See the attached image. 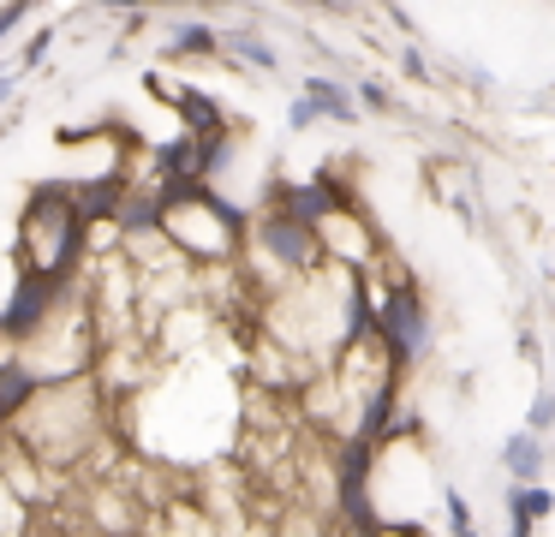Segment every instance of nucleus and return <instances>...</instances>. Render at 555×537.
I'll list each match as a JSON object with an SVG mask.
<instances>
[{"instance_id": "1a4fd4ad", "label": "nucleus", "mask_w": 555, "mask_h": 537, "mask_svg": "<svg viewBox=\"0 0 555 537\" xmlns=\"http://www.w3.org/2000/svg\"><path fill=\"white\" fill-rule=\"evenodd\" d=\"M228 54H233V60H245L251 72H269V78L281 72V54H275V48H269L257 30H251V24H233V30H216V60H228Z\"/></svg>"}, {"instance_id": "f03ea898", "label": "nucleus", "mask_w": 555, "mask_h": 537, "mask_svg": "<svg viewBox=\"0 0 555 537\" xmlns=\"http://www.w3.org/2000/svg\"><path fill=\"white\" fill-rule=\"evenodd\" d=\"M245 227H251V215L216 186H197L192 203L162 215V239L180 263H233L245 251Z\"/></svg>"}, {"instance_id": "bb28decb", "label": "nucleus", "mask_w": 555, "mask_h": 537, "mask_svg": "<svg viewBox=\"0 0 555 537\" xmlns=\"http://www.w3.org/2000/svg\"><path fill=\"white\" fill-rule=\"evenodd\" d=\"M454 537H478V525H460V532Z\"/></svg>"}, {"instance_id": "a211bd4d", "label": "nucleus", "mask_w": 555, "mask_h": 537, "mask_svg": "<svg viewBox=\"0 0 555 537\" xmlns=\"http://www.w3.org/2000/svg\"><path fill=\"white\" fill-rule=\"evenodd\" d=\"M526 430H531V436H550V430H555V394H550V388H538V394H531Z\"/></svg>"}, {"instance_id": "5701e85b", "label": "nucleus", "mask_w": 555, "mask_h": 537, "mask_svg": "<svg viewBox=\"0 0 555 537\" xmlns=\"http://www.w3.org/2000/svg\"><path fill=\"white\" fill-rule=\"evenodd\" d=\"M311 126H317L311 102H305V95H293V102H287V131H311Z\"/></svg>"}, {"instance_id": "393cba45", "label": "nucleus", "mask_w": 555, "mask_h": 537, "mask_svg": "<svg viewBox=\"0 0 555 537\" xmlns=\"http://www.w3.org/2000/svg\"><path fill=\"white\" fill-rule=\"evenodd\" d=\"M13 90H18V72H0V102H13Z\"/></svg>"}, {"instance_id": "4be33fe9", "label": "nucleus", "mask_w": 555, "mask_h": 537, "mask_svg": "<svg viewBox=\"0 0 555 537\" xmlns=\"http://www.w3.org/2000/svg\"><path fill=\"white\" fill-rule=\"evenodd\" d=\"M442 513H448V525H454V532H460V525H472V501L460 496V489H442Z\"/></svg>"}, {"instance_id": "ddd939ff", "label": "nucleus", "mask_w": 555, "mask_h": 537, "mask_svg": "<svg viewBox=\"0 0 555 537\" xmlns=\"http://www.w3.org/2000/svg\"><path fill=\"white\" fill-rule=\"evenodd\" d=\"M162 54H168V60H216V24L173 18L168 36H162Z\"/></svg>"}, {"instance_id": "6e6552de", "label": "nucleus", "mask_w": 555, "mask_h": 537, "mask_svg": "<svg viewBox=\"0 0 555 537\" xmlns=\"http://www.w3.org/2000/svg\"><path fill=\"white\" fill-rule=\"evenodd\" d=\"M132 191V167L126 162H114V167H102V174H90V179H73V209H78V221H108L114 215V203Z\"/></svg>"}, {"instance_id": "39448f33", "label": "nucleus", "mask_w": 555, "mask_h": 537, "mask_svg": "<svg viewBox=\"0 0 555 537\" xmlns=\"http://www.w3.org/2000/svg\"><path fill=\"white\" fill-rule=\"evenodd\" d=\"M78 286V281H73ZM73 286L66 281H49V274H37V269H18L13 274V293H7V305H0V341L13 346H25V341H37L42 329H49V317L73 298Z\"/></svg>"}, {"instance_id": "0eeeda50", "label": "nucleus", "mask_w": 555, "mask_h": 537, "mask_svg": "<svg viewBox=\"0 0 555 537\" xmlns=\"http://www.w3.org/2000/svg\"><path fill=\"white\" fill-rule=\"evenodd\" d=\"M150 95H162V102L180 114V131H192V138H216V131H233V119H228V107L216 102L209 90H197V84H185V78H162V72H150Z\"/></svg>"}, {"instance_id": "cd10ccee", "label": "nucleus", "mask_w": 555, "mask_h": 537, "mask_svg": "<svg viewBox=\"0 0 555 537\" xmlns=\"http://www.w3.org/2000/svg\"><path fill=\"white\" fill-rule=\"evenodd\" d=\"M25 7H37V0H25Z\"/></svg>"}, {"instance_id": "412c9836", "label": "nucleus", "mask_w": 555, "mask_h": 537, "mask_svg": "<svg viewBox=\"0 0 555 537\" xmlns=\"http://www.w3.org/2000/svg\"><path fill=\"white\" fill-rule=\"evenodd\" d=\"M96 7H114V12H150V7H221V0H96Z\"/></svg>"}, {"instance_id": "4468645a", "label": "nucleus", "mask_w": 555, "mask_h": 537, "mask_svg": "<svg viewBox=\"0 0 555 537\" xmlns=\"http://www.w3.org/2000/svg\"><path fill=\"white\" fill-rule=\"evenodd\" d=\"M156 179H197V138L192 131H173L168 143L150 150V186Z\"/></svg>"}, {"instance_id": "6ab92c4d", "label": "nucleus", "mask_w": 555, "mask_h": 537, "mask_svg": "<svg viewBox=\"0 0 555 537\" xmlns=\"http://www.w3.org/2000/svg\"><path fill=\"white\" fill-rule=\"evenodd\" d=\"M49 48H54V24H42V30L30 36L25 48H18V72H37L42 60H49Z\"/></svg>"}, {"instance_id": "aec40b11", "label": "nucleus", "mask_w": 555, "mask_h": 537, "mask_svg": "<svg viewBox=\"0 0 555 537\" xmlns=\"http://www.w3.org/2000/svg\"><path fill=\"white\" fill-rule=\"evenodd\" d=\"M400 78H412V84H430V78H436V66L424 60V48H418V42L400 48Z\"/></svg>"}, {"instance_id": "2eb2a0df", "label": "nucleus", "mask_w": 555, "mask_h": 537, "mask_svg": "<svg viewBox=\"0 0 555 537\" xmlns=\"http://www.w3.org/2000/svg\"><path fill=\"white\" fill-rule=\"evenodd\" d=\"M240 162V131H216V138H197V179L216 186L228 167Z\"/></svg>"}, {"instance_id": "423d86ee", "label": "nucleus", "mask_w": 555, "mask_h": 537, "mask_svg": "<svg viewBox=\"0 0 555 537\" xmlns=\"http://www.w3.org/2000/svg\"><path fill=\"white\" fill-rule=\"evenodd\" d=\"M371 465H376V442L347 436V442L335 448V501H340V520H347V532H364V525H376Z\"/></svg>"}, {"instance_id": "f3484780", "label": "nucleus", "mask_w": 555, "mask_h": 537, "mask_svg": "<svg viewBox=\"0 0 555 537\" xmlns=\"http://www.w3.org/2000/svg\"><path fill=\"white\" fill-rule=\"evenodd\" d=\"M347 95H352V102H364L371 114H388V107H395V95H388V84H383V78H359Z\"/></svg>"}, {"instance_id": "b1692460", "label": "nucleus", "mask_w": 555, "mask_h": 537, "mask_svg": "<svg viewBox=\"0 0 555 537\" xmlns=\"http://www.w3.org/2000/svg\"><path fill=\"white\" fill-rule=\"evenodd\" d=\"M25 12H30L25 0H7V7H0V42H7V36L18 30V18H25Z\"/></svg>"}, {"instance_id": "dca6fc26", "label": "nucleus", "mask_w": 555, "mask_h": 537, "mask_svg": "<svg viewBox=\"0 0 555 537\" xmlns=\"http://www.w3.org/2000/svg\"><path fill=\"white\" fill-rule=\"evenodd\" d=\"M507 513H514V520H531V525H550L555 520V489L550 484H514L507 489Z\"/></svg>"}, {"instance_id": "f257e3e1", "label": "nucleus", "mask_w": 555, "mask_h": 537, "mask_svg": "<svg viewBox=\"0 0 555 537\" xmlns=\"http://www.w3.org/2000/svg\"><path fill=\"white\" fill-rule=\"evenodd\" d=\"M18 269H37L49 281H78L90 257V221L73 209V179H37L25 191V215H18Z\"/></svg>"}, {"instance_id": "20e7f679", "label": "nucleus", "mask_w": 555, "mask_h": 537, "mask_svg": "<svg viewBox=\"0 0 555 537\" xmlns=\"http://www.w3.org/2000/svg\"><path fill=\"white\" fill-rule=\"evenodd\" d=\"M245 251H257V263H269V274H293V281H311V274L328 269L317 227H299V221H287V215H275V209L251 215Z\"/></svg>"}, {"instance_id": "7ed1b4c3", "label": "nucleus", "mask_w": 555, "mask_h": 537, "mask_svg": "<svg viewBox=\"0 0 555 537\" xmlns=\"http://www.w3.org/2000/svg\"><path fill=\"white\" fill-rule=\"evenodd\" d=\"M371 346L383 353L388 370H400V376H406L412 365H424V358H430V346H436V317H430V298H424V286L412 281V274L395 269V281L376 293Z\"/></svg>"}, {"instance_id": "9b49d317", "label": "nucleus", "mask_w": 555, "mask_h": 537, "mask_svg": "<svg viewBox=\"0 0 555 537\" xmlns=\"http://www.w3.org/2000/svg\"><path fill=\"white\" fill-rule=\"evenodd\" d=\"M299 95L311 102L317 119H335V126H352V119H359V102L347 95V84H340V78H323V72H311V78L299 84Z\"/></svg>"}, {"instance_id": "a878e982", "label": "nucleus", "mask_w": 555, "mask_h": 537, "mask_svg": "<svg viewBox=\"0 0 555 537\" xmlns=\"http://www.w3.org/2000/svg\"><path fill=\"white\" fill-rule=\"evenodd\" d=\"M305 7H323V12H347L352 0H305Z\"/></svg>"}, {"instance_id": "f8f14e48", "label": "nucleus", "mask_w": 555, "mask_h": 537, "mask_svg": "<svg viewBox=\"0 0 555 537\" xmlns=\"http://www.w3.org/2000/svg\"><path fill=\"white\" fill-rule=\"evenodd\" d=\"M502 465L514 484H543V472H550V448H543V436H531V430H514V436L502 442Z\"/></svg>"}, {"instance_id": "9d476101", "label": "nucleus", "mask_w": 555, "mask_h": 537, "mask_svg": "<svg viewBox=\"0 0 555 537\" xmlns=\"http://www.w3.org/2000/svg\"><path fill=\"white\" fill-rule=\"evenodd\" d=\"M37 388H42V382L30 376V365H25L18 353H13V358H0V430H13V424H18V412L37 400Z\"/></svg>"}]
</instances>
